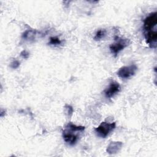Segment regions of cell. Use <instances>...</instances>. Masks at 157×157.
<instances>
[{"instance_id":"1","label":"cell","mask_w":157,"mask_h":157,"mask_svg":"<svg viewBox=\"0 0 157 157\" xmlns=\"http://www.w3.org/2000/svg\"><path fill=\"white\" fill-rule=\"evenodd\" d=\"M115 127L116 123L115 122L107 123L103 121L95 129V131L99 137L105 138L115 128Z\"/></svg>"},{"instance_id":"2","label":"cell","mask_w":157,"mask_h":157,"mask_svg":"<svg viewBox=\"0 0 157 157\" xmlns=\"http://www.w3.org/2000/svg\"><path fill=\"white\" fill-rule=\"evenodd\" d=\"M115 42L112 44L110 45L109 48L111 52L116 56L120 51H121L126 46H128L129 44V40L126 39H124L120 38L118 36H115Z\"/></svg>"},{"instance_id":"3","label":"cell","mask_w":157,"mask_h":157,"mask_svg":"<svg viewBox=\"0 0 157 157\" xmlns=\"http://www.w3.org/2000/svg\"><path fill=\"white\" fill-rule=\"evenodd\" d=\"M137 70V67L135 64L123 66L118 71L117 75L121 78L126 79L133 76L136 74Z\"/></svg>"},{"instance_id":"4","label":"cell","mask_w":157,"mask_h":157,"mask_svg":"<svg viewBox=\"0 0 157 157\" xmlns=\"http://www.w3.org/2000/svg\"><path fill=\"white\" fill-rule=\"evenodd\" d=\"M157 24V13L153 12L147 17L144 21V28L145 32L151 31Z\"/></svg>"},{"instance_id":"5","label":"cell","mask_w":157,"mask_h":157,"mask_svg":"<svg viewBox=\"0 0 157 157\" xmlns=\"http://www.w3.org/2000/svg\"><path fill=\"white\" fill-rule=\"evenodd\" d=\"M120 90V86L118 83L116 82H111L107 89L105 90V96L107 98H111L115 94L118 93Z\"/></svg>"},{"instance_id":"6","label":"cell","mask_w":157,"mask_h":157,"mask_svg":"<svg viewBox=\"0 0 157 157\" xmlns=\"http://www.w3.org/2000/svg\"><path fill=\"white\" fill-rule=\"evenodd\" d=\"M63 137L66 142L71 145H74L76 144L78 137L74 133L69 131L68 129H65L63 132Z\"/></svg>"},{"instance_id":"7","label":"cell","mask_w":157,"mask_h":157,"mask_svg":"<svg viewBox=\"0 0 157 157\" xmlns=\"http://www.w3.org/2000/svg\"><path fill=\"white\" fill-rule=\"evenodd\" d=\"M145 38L146 42L148 43L151 47H153V45H156L157 39V32L156 31H148L145 33Z\"/></svg>"},{"instance_id":"8","label":"cell","mask_w":157,"mask_h":157,"mask_svg":"<svg viewBox=\"0 0 157 157\" xmlns=\"http://www.w3.org/2000/svg\"><path fill=\"white\" fill-rule=\"evenodd\" d=\"M122 146L121 142H111L107 146L106 151L109 154H115L120 150Z\"/></svg>"},{"instance_id":"9","label":"cell","mask_w":157,"mask_h":157,"mask_svg":"<svg viewBox=\"0 0 157 157\" xmlns=\"http://www.w3.org/2000/svg\"><path fill=\"white\" fill-rule=\"evenodd\" d=\"M35 35H36V31L27 30L23 33L22 38L26 40H33L34 39Z\"/></svg>"},{"instance_id":"10","label":"cell","mask_w":157,"mask_h":157,"mask_svg":"<svg viewBox=\"0 0 157 157\" xmlns=\"http://www.w3.org/2000/svg\"><path fill=\"white\" fill-rule=\"evenodd\" d=\"M66 128L69 129L71 131H83L85 129V127L82 126H76L75 124H74L72 123H69L67 124Z\"/></svg>"},{"instance_id":"11","label":"cell","mask_w":157,"mask_h":157,"mask_svg":"<svg viewBox=\"0 0 157 157\" xmlns=\"http://www.w3.org/2000/svg\"><path fill=\"white\" fill-rule=\"evenodd\" d=\"M105 34H106V31L104 29H100L97 31L95 34V36L94 37V39L95 40H100L105 37Z\"/></svg>"},{"instance_id":"12","label":"cell","mask_w":157,"mask_h":157,"mask_svg":"<svg viewBox=\"0 0 157 157\" xmlns=\"http://www.w3.org/2000/svg\"><path fill=\"white\" fill-rule=\"evenodd\" d=\"M61 43V40L58 37H51L48 44L50 45H59Z\"/></svg>"},{"instance_id":"13","label":"cell","mask_w":157,"mask_h":157,"mask_svg":"<svg viewBox=\"0 0 157 157\" xmlns=\"http://www.w3.org/2000/svg\"><path fill=\"white\" fill-rule=\"evenodd\" d=\"M20 64V63L18 61V60H14L13 61H12L10 64V67L12 69H17L19 67Z\"/></svg>"},{"instance_id":"14","label":"cell","mask_w":157,"mask_h":157,"mask_svg":"<svg viewBox=\"0 0 157 157\" xmlns=\"http://www.w3.org/2000/svg\"><path fill=\"white\" fill-rule=\"evenodd\" d=\"M65 108H66V110H67V111H66L67 113L69 115H71L72 114V113H73V111H74L72 107L71 106V105H65Z\"/></svg>"},{"instance_id":"15","label":"cell","mask_w":157,"mask_h":157,"mask_svg":"<svg viewBox=\"0 0 157 157\" xmlns=\"http://www.w3.org/2000/svg\"><path fill=\"white\" fill-rule=\"evenodd\" d=\"M20 55L23 58H25V59H27L29 56V53L26 51V50H23L21 53H20Z\"/></svg>"}]
</instances>
